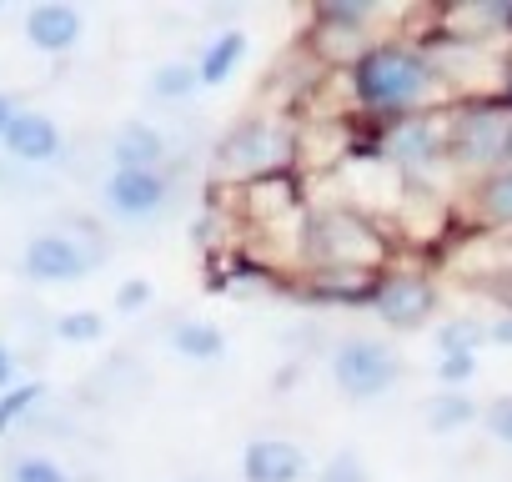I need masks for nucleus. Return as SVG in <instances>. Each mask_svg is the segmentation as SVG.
Masks as SVG:
<instances>
[{
	"label": "nucleus",
	"mask_w": 512,
	"mask_h": 482,
	"mask_svg": "<svg viewBox=\"0 0 512 482\" xmlns=\"http://www.w3.org/2000/svg\"><path fill=\"white\" fill-rule=\"evenodd\" d=\"M347 86H352V101L362 111L397 121V116L432 111V101L442 91V76H437L427 46L377 41V46H367L347 61Z\"/></svg>",
	"instance_id": "f257e3e1"
},
{
	"label": "nucleus",
	"mask_w": 512,
	"mask_h": 482,
	"mask_svg": "<svg viewBox=\"0 0 512 482\" xmlns=\"http://www.w3.org/2000/svg\"><path fill=\"white\" fill-rule=\"evenodd\" d=\"M442 126H447V161L457 171L482 181L512 166V106L497 91L462 96L457 106L442 111Z\"/></svg>",
	"instance_id": "f03ea898"
},
{
	"label": "nucleus",
	"mask_w": 512,
	"mask_h": 482,
	"mask_svg": "<svg viewBox=\"0 0 512 482\" xmlns=\"http://www.w3.org/2000/svg\"><path fill=\"white\" fill-rule=\"evenodd\" d=\"M302 247L312 252L317 272H382L387 267V236L357 206H322L307 216Z\"/></svg>",
	"instance_id": "7ed1b4c3"
},
{
	"label": "nucleus",
	"mask_w": 512,
	"mask_h": 482,
	"mask_svg": "<svg viewBox=\"0 0 512 482\" xmlns=\"http://www.w3.org/2000/svg\"><path fill=\"white\" fill-rule=\"evenodd\" d=\"M287 156H292V136H287V121H262V116H251V121H236L226 131V141L216 146V166L221 176L231 181H256V176H267V171H287Z\"/></svg>",
	"instance_id": "20e7f679"
},
{
	"label": "nucleus",
	"mask_w": 512,
	"mask_h": 482,
	"mask_svg": "<svg viewBox=\"0 0 512 482\" xmlns=\"http://www.w3.org/2000/svg\"><path fill=\"white\" fill-rule=\"evenodd\" d=\"M397 377H402V362H397V352L382 342V337H342L337 347H332V382H337V392L342 397H352V402H377V397H387L392 387H397Z\"/></svg>",
	"instance_id": "39448f33"
},
{
	"label": "nucleus",
	"mask_w": 512,
	"mask_h": 482,
	"mask_svg": "<svg viewBox=\"0 0 512 482\" xmlns=\"http://www.w3.org/2000/svg\"><path fill=\"white\" fill-rule=\"evenodd\" d=\"M382 156L397 171H432L437 161H447V126L442 111H417V116H397L382 126Z\"/></svg>",
	"instance_id": "423d86ee"
},
{
	"label": "nucleus",
	"mask_w": 512,
	"mask_h": 482,
	"mask_svg": "<svg viewBox=\"0 0 512 482\" xmlns=\"http://www.w3.org/2000/svg\"><path fill=\"white\" fill-rule=\"evenodd\" d=\"M96 267H101V257L86 252L81 241L66 236V231H36V236L26 241V257H21V272H26L31 282H41V287L81 282V277L96 272Z\"/></svg>",
	"instance_id": "0eeeda50"
},
{
	"label": "nucleus",
	"mask_w": 512,
	"mask_h": 482,
	"mask_svg": "<svg viewBox=\"0 0 512 482\" xmlns=\"http://www.w3.org/2000/svg\"><path fill=\"white\" fill-rule=\"evenodd\" d=\"M171 196V176L166 171H131V166H111L106 181H101V206L126 221V226H141L151 221Z\"/></svg>",
	"instance_id": "6e6552de"
},
{
	"label": "nucleus",
	"mask_w": 512,
	"mask_h": 482,
	"mask_svg": "<svg viewBox=\"0 0 512 482\" xmlns=\"http://www.w3.org/2000/svg\"><path fill=\"white\" fill-rule=\"evenodd\" d=\"M372 312H377L387 327L412 332V327L432 322V312H437V287H432V277H422V272H382L377 297H372Z\"/></svg>",
	"instance_id": "1a4fd4ad"
},
{
	"label": "nucleus",
	"mask_w": 512,
	"mask_h": 482,
	"mask_svg": "<svg viewBox=\"0 0 512 482\" xmlns=\"http://www.w3.org/2000/svg\"><path fill=\"white\" fill-rule=\"evenodd\" d=\"M241 477L246 482H302L307 477V452L292 437H256L241 452Z\"/></svg>",
	"instance_id": "9d476101"
},
{
	"label": "nucleus",
	"mask_w": 512,
	"mask_h": 482,
	"mask_svg": "<svg viewBox=\"0 0 512 482\" xmlns=\"http://www.w3.org/2000/svg\"><path fill=\"white\" fill-rule=\"evenodd\" d=\"M0 151L16 156V161H26V166H51V161L66 151V136H61V126H56L46 111H21V116L11 121V131L0 136Z\"/></svg>",
	"instance_id": "9b49d317"
},
{
	"label": "nucleus",
	"mask_w": 512,
	"mask_h": 482,
	"mask_svg": "<svg viewBox=\"0 0 512 482\" xmlns=\"http://www.w3.org/2000/svg\"><path fill=\"white\" fill-rule=\"evenodd\" d=\"M86 21L76 6H66V0H51V6H31L26 11V41L41 51V56H66L76 51Z\"/></svg>",
	"instance_id": "f8f14e48"
},
{
	"label": "nucleus",
	"mask_w": 512,
	"mask_h": 482,
	"mask_svg": "<svg viewBox=\"0 0 512 482\" xmlns=\"http://www.w3.org/2000/svg\"><path fill=\"white\" fill-rule=\"evenodd\" d=\"M111 166H131V171H161L166 166V136L146 121H126L111 136Z\"/></svg>",
	"instance_id": "ddd939ff"
},
{
	"label": "nucleus",
	"mask_w": 512,
	"mask_h": 482,
	"mask_svg": "<svg viewBox=\"0 0 512 482\" xmlns=\"http://www.w3.org/2000/svg\"><path fill=\"white\" fill-rule=\"evenodd\" d=\"M241 201L251 216H292V211H302V186L292 171H267L241 186Z\"/></svg>",
	"instance_id": "4468645a"
},
{
	"label": "nucleus",
	"mask_w": 512,
	"mask_h": 482,
	"mask_svg": "<svg viewBox=\"0 0 512 482\" xmlns=\"http://www.w3.org/2000/svg\"><path fill=\"white\" fill-rule=\"evenodd\" d=\"M171 352L186 357V362H221V357H226V337H221V327L206 322V317H181V322L171 327Z\"/></svg>",
	"instance_id": "2eb2a0df"
},
{
	"label": "nucleus",
	"mask_w": 512,
	"mask_h": 482,
	"mask_svg": "<svg viewBox=\"0 0 512 482\" xmlns=\"http://www.w3.org/2000/svg\"><path fill=\"white\" fill-rule=\"evenodd\" d=\"M472 206H477V221H487L497 231H512V166L482 176L472 186Z\"/></svg>",
	"instance_id": "dca6fc26"
},
{
	"label": "nucleus",
	"mask_w": 512,
	"mask_h": 482,
	"mask_svg": "<svg viewBox=\"0 0 512 482\" xmlns=\"http://www.w3.org/2000/svg\"><path fill=\"white\" fill-rule=\"evenodd\" d=\"M241 61H246V31H221L211 46H201L196 76H201V86H221V81H231V71Z\"/></svg>",
	"instance_id": "f3484780"
},
{
	"label": "nucleus",
	"mask_w": 512,
	"mask_h": 482,
	"mask_svg": "<svg viewBox=\"0 0 512 482\" xmlns=\"http://www.w3.org/2000/svg\"><path fill=\"white\" fill-rule=\"evenodd\" d=\"M372 21H377L372 0H322V6H317V26L337 31V36H362Z\"/></svg>",
	"instance_id": "a211bd4d"
},
{
	"label": "nucleus",
	"mask_w": 512,
	"mask_h": 482,
	"mask_svg": "<svg viewBox=\"0 0 512 482\" xmlns=\"http://www.w3.org/2000/svg\"><path fill=\"white\" fill-rule=\"evenodd\" d=\"M422 422H427V432L447 437V432H457V427L477 422V402H472L467 392H442V397H432V402H427Z\"/></svg>",
	"instance_id": "6ab92c4d"
},
{
	"label": "nucleus",
	"mask_w": 512,
	"mask_h": 482,
	"mask_svg": "<svg viewBox=\"0 0 512 482\" xmlns=\"http://www.w3.org/2000/svg\"><path fill=\"white\" fill-rule=\"evenodd\" d=\"M201 91V76H196V61H166L151 71V96L156 101H186Z\"/></svg>",
	"instance_id": "aec40b11"
},
{
	"label": "nucleus",
	"mask_w": 512,
	"mask_h": 482,
	"mask_svg": "<svg viewBox=\"0 0 512 482\" xmlns=\"http://www.w3.org/2000/svg\"><path fill=\"white\" fill-rule=\"evenodd\" d=\"M41 402H46V387L41 382H16V387L0 392V437H6L16 422H26Z\"/></svg>",
	"instance_id": "412c9836"
},
{
	"label": "nucleus",
	"mask_w": 512,
	"mask_h": 482,
	"mask_svg": "<svg viewBox=\"0 0 512 482\" xmlns=\"http://www.w3.org/2000/svg\"><path fill=\"white\" fill-rule=\"evenodd\" d=\"M6 482H71V472L51 452H21V457H11Z\"/></svg>",
	"instance_id": "4be33fe9"
},
{
	"label": "nucleus",
	"mask_w": 512,
	"mask_h": 482,
	"mask_svg": "<svg viewBox=\"0 0 512 482\" xmlns=\"http://www.w3.org/2000/svg\"><path fill=\"white\" fill-rule=\"evenodd\" d=\"M56 337L71 342V347H91V342L106 337V322H101V312H61L56 317Z\"/></svg>",
	"instance_id": "5701e85b"
},
{
	"label": "nucleus",
	"mask_w": 512,
	"mask_h": 482,
	"mask_svg": "<svg viewBox=\"0 0 512 482\" xmlns=\"http://www.w3.org/2000/svg\"><path fill=\"white\" fill-rule=\"evenodd\" d=\"M482 342H487V322H472V317H452L437 332V352H477Z\"/></svg>",
	"instance_id": "b1692460"
},
{
	"label": "nucleus",
	"mask_w": 512,
	"mask_h": 482,
	"mask_svg": "<svg viewBox=\"0 0 512 482\" xmlns=\"http://www.w3.org/2000/svg\"><path fill=\"white\" fill-rule=\"evenodd\" d=\"M437 382L442 387H467L477 377V352H437Z\"/></svg>",
	"instance_id": "393cba45"
},
{
	"label": "nucleus",
	"mask_w": 512,
	"mask_h": 482,
	"mask_svg": "<svg viewBox=\"0 0 512 482\" xmlns=\"http://www.w3.org/2000/svg\"><path fill=\"white\" fill-rule=\"evenodd\" d=\"M482 427H487L492 442L512 447V392H502V397H492V402L482 407Z\"/></svg>",
	"instance_id": "a878e982"
},
{
	"label": "nucleus",
	"mask_w": 512,
	"mask_h": 482,
	"mask_svg": "<svg viewBox=\"0 0 512 482\" xmlns=\"http://www.w3.org/2000/svg\"><path fill=\"white\" fill-rule=\"evenodd\" d=\"M322 482H367V467L357 452H337L327 467H322Z\"/></svg>",
	"instance_id": "bb28decb"
},
{
	"label": "nucleus",
	"mask_w": 512,
	"mask_h": 482,
	"mask_svg": "<svg viewBox=\"0 0 512 482\" xmlns=\"http://www.w3.org/2000/svg\"><path fill=\"white\" fill-rule=\"evenodd\" d=\"M151 302V282H141V277H131L121 292H116V312H141Z\"/></svg>",
	"instance_id": "cd10ccee"
},
{
	"label": "nucleus",
	"mask_w": 512,
	"mask_h": 482,
	"mask_svg": "<svg viewBox=\"0 0 512 482\" xmlns=\"http://www.w3.org/2000/svg\"><path fill=\"white\" fill-rule=\"evenodd\" d=\"M6 387H16V352L0 342V392H6Z\"/></svg>",
	"instance_id": "c85d7f7f"
},
{
	"label": "nucleus",
	"mask_w": 512,
	"mask_h": 482,
	"mask_svg": "<svg viewBox=\"0 0 512 482\" xmlns=\"http://www.w3.org/2000/svg\"><path fill=\"white\" fill-rule=\"evenodd\" d=\"M487 342H497V347H512V317H497V322L487 327Z\"/></svg>",
	"instance_id": "c756f323"
},
{
	"label": "nucleus",
	"mask_w": 512,
	"mask_h": 482,
	"mask_svg": "<svg viewBox=\"0 0 512 482\" xmlns=\"http://www.w3.org/2000/svg\"><path fill=\"white\" fill-rule=\"evenodd\" d=\"M16 116H21V106H16V101H11L6 91H0V136L11 131V121H16Z\"/></svg>",
	"instance_id": "7c9ffc66"
},
{
	"label": "nucleus",
	"mask_w": 512,
	"mask_h": 482,
	"mask_svg": "<svg viewBox=\"0 0 512 482\" xmlns=\"http://www.w3.org/2000/svg\"><path fill=\"white\" fill-rule=\"evenodd\" d=\"M497 96H502V101L512 106V56L502 61V76H497Z\"/></svg>",
	"instance_id": "2f4dec72"
},
{
	"label": "nucleus",
	"mask_w": 512,
	"mask_h": 482,
	"mask_svg": "<svg viewBox=\"0 0 512 482\" xmlns=\"http://www.w3.org/2000/svg\"><path fill=\"white\" fill-rule=\"evenodd\" d=\"M181 482H206V477H181Z\"/></svg>",
	"instance_id": "473e14b6"
},
{
	"label": "nucleus",
	"mask_w": 512,
	"mask_h": 482,
	"mask_svg": "<svg viewBox=\"0 0 512 482\" xmlns=\"http://www.w3.org/2000/svg\"><path fill=\"white\" fill-rule=\"evenodd\" d=\"M0 181H6V161H0Z\"/></svg>",
	"instance_id": "72a5a7b5"
}]
</instances>
